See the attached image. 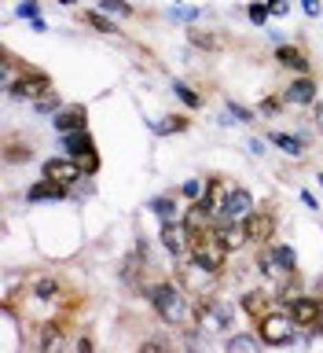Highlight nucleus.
Listing matches in <instances>:
<instances>
[{
    "instance_id": "f257e3e1",
    "label": "nucleus",
    "mask_w": 323,
    "mask_h": 353,
    "mask_svg": "<svg viewBox=\"0 0 323 353\" xmlns=\"http://www.w3.org/2000/svg\"><path fill=\"white\" fill-rule=\"evenodd\" d=\"M151 305L158 309V316L165 324H176V327H191L195 324V309L187 305V298L176 291L173 283H158L151 291Z\"/></svg>"
},
{
    "instance_id": "f03ea898",
    "label": "nucleus",
    "mask_w": 323,
    "mask_h": 353,
    "mask_svg": "<svg viewBox=\"0 0 323 353\" xmlns=\"http://www.w3.org/2000/svg\"><path fill=\"white\" fill-rule=\"evenodd\" d=\"M187 247H191L195 265H202L209 272H220L228 261V247L217 236V228H202V232H187Z\"/></svg>"
},
{
    "instance_id": "7ed1b4c3",
    "label": "nucleus",
    "mask_w": 323,
    "mask_h": 353,
    "mask_svg": "<svg viewBox=\"0 0 323 353\" xmlns=\"http://www.w3.org/2000/svg\"><path fill=\"white\" fill-rule=\"evenodd\" d=\"M258 335L264 346H286V342L294 339V316L291 313H264L258 320Z\"/></svg>"
},
{
    "instance_id": "20e7f679",
    "label": "nucleus",
    "mask_w": 323,
    "mask_h": 353,
    "mask_svg": "<svg viewBox=\"0 0 323 353\" xmlns=\"http://www.w3.org/2000/svg\"><path fill=\"white\" fill-rule=\"evenodd\" d=\"M11 96H19V99H30V103H37V99H44L48 92H55L52 81H48V74H37V70H22L19 74V81L8 88Z\"/></svg>"
},
{
    "instance_id": "39448f33",
    "label": "nucleus",
    "mask_w": 323,
    "mask_h": 353,
    "mask_svg": "<svg viewBox=\"0 0 323 353\" xmlns=\"http://www.w3.org/2000/svg\"><path fill=\"white\" fill-rule=\"evenodd\" d=\"M41 176H48V181H59V184H77L81 181V176H88L85 173V165L77 162V159H70V154H66V159H48L41 165Z\"/></svg>"
},
{
    "instance_id": "423d86ee",
    "label": "nucleus",
    "mask_w": 323,
    "mask_h": 353,
    "mask_svg": "<svg viewBox=\"0 0 323 353\" xmlns=\"http://www.w3.org/2000/svg\"><path fill=\"white\" fill-rule=\"evenodd\" d=\"M242 228H247V236L253 243H269L275 236V217L269 210H250V214L242 217Z\"/></svg>"
},
{
    "instance_id": "0eeeda50",
    "label": "nucleus",
    "mask_w": 323,
    "mask_h": 353,
    "mask_svg": "<svg viewBox=\"0 0 323 353\" xmlns=\"http://www.w3.org/2000/svg\"><path fill=\"white\" fill-rule=\"evenodd\" d=\"M291 316H294V324H302V327H316L320 324V302L316 298L294 294L291 298Z\"/></svg>"
},
{
    "instance_id": "6e6552de",
    "label": "nucleus",
    "mask_w": 323,
    "mask_h": 353,
    "mask_svg": "<svg viewBox=\"0 0 323 353\" xmlns=\"http://www.w3.org/2000/svg\"><path fill=\"white\" fill-rule=\"evenodd\" d=\"M52 125L55 132H81L88 125V114H85V107H66V110H55Z\"/></svg>"
},
{
    "instance_id": "1a4fd4ad",
    "label": "nucleus",
    "mask_w": 323,
    "mask_h": 353,
    "mask_svg": "<svg viewBox=\"0 0 323 353\" xmlns=\"http://www.w3.org/2000/svg\"><path fill=\"white\" fill-rule=\"evenodd\" d=\"M217 214L209 210V203H206V195L202 199H195L191 206H187V214H184V228L187 232H202V228H209V221H213Z\"/></svg>"
},
{
    "instance_id": "9d476101",
    "label": "nucleus",
    "mask_w": 323,
    "mask_h": 353,
    "mask_svg": "<svg viewBox=\"0 0 323 353\" xmlns=\"http://www.w3.org/2000/svg\"><path fill=\"white\" fill-rule=\"evenodd\" d=\"M66 195V184H59V181H37L33 188H26V199L30 203H55V199H63Z\"/></svg>"
},
{
    "instance_id": "9b49d317",
    "label": "nucleus",
    "mask_w": 323,
    "mask_h": 353,
    "mask_svg": "<svg viewBox=\"0 0 323 353\" xmlns=\"http://www.w3.org/2000/svg\"><path fill=\"white\" fill-rule=\"evenodd\" d=\"M184 225H176V221H162V247L173 254V258H180L187 250V239H184Z\"/></svg>"
},
{
    "instance_id": "f8f14e48",
    "label": "nucleus",
    "mask_w": 323,
    "mask_h": 353,
    "mask_svg": "<svg viewBox=\"0 0 323 353\" xmlns=\"http://www.w3.org/2000/svg\"><path fill=\"white\" fill-rule=\"evenodd\" d=\"M206 203H209V210H213L217 217H225V203H228V195H231V184L228 181H220V176H213V181L206 184Z\"/></svg>"
},
{
    "instance_id": "ddd939ff",
    "label": "nucleus",
    "mask_w": 323,
    "mask_h": 353,
    "mask_svg": "<svg viewBox=\"0 0 323 353\" xmlns=\"http://www.w3.org/2000/svg\"><path fill=\"white\" fill-rule=\"evenodd\" d=\"M63 148H66V154H70V159H85V154L96 151V148H92V137H88V129H81V132H63Z\"/></svg>"
},
{
    "instance_id": "4468645a",
    "label": "nucleus",
    "mask_w": 323,
    "mask_h": 353,
    "mask_svg": "<svg viewBox=\"0 0 323 353\" xmlns=\"http://www.w3.org/2000/svg\"><path fill=\"white\" fill-rule=\"evenodd\" d=\"M26 291L33 298H41V302H55V298H59V283H55V276H30Z\"/></svg>"
},
{
    "instance_id": "2eb2a0df",
    "label": "nucleus",
    "mask_w": 323,
    "mask_h": 353,
    "mask_svg": "<svg viewBox=\"0 0 323 353\" xmlns=\"http://www.w3.org/2000/svg\"><path fill=\"white\" fill-rule=\"evenodd\" d=\"M275 59H280V66H286V70H298V74H309V59L302 48H294V44H280L275 48Z\"/></svg>"
},
{
    "instance_id": "dca6fc26",
    "label": "nucleus",
    "mask_w": 323,
    "mask_h": 353,
    "mask_svg": "<svg viewBox=\"0 0 323 353\" xmlns=\"http://www.w3.org/2000/svg\"><path fill=\"white\" fill-rule=\"evenodd\" d=\"M283 99H286V103H313V99H316V85L302 74L298 81H291V88L283 92Z\"/></svg>"
},
{
    "instance_id": "f3484780",
    "label": "nucleus",
    "mask_w": 323,
    "mask_h": 353,
    "mask_svg": "<svg viewBox=\"0 0 323 353\" xmlns=\"http://www.w3.org/2000/svg\"><path fill=\"white\" fill-rule=\"evenodd\" d=\"M250 206H253V199H250L247 188H231V195L225 203V217H247Z\"/></svg>"
},
{
    "instance_id": "a211bd4d",
    "label": "nucleus",
    "mask_w": 323,
    "mask_h": 353,
    "mask_svg": "<svg viewBox=\"0 0 323 353\" xmlns=\"http://www.w3.org/2000/svg\"><path fill=\"white\" fill-rule=\"evenodd\" d=\"M217 236L225 239V247H228V250H239L242 243L250 239V236H247V228H242V225H236V217H228L225 225H217Z\"/></svg>"
},
{
    "instance_id": "6ab92c4d",
    "label": "nucleus",
    "mask_w": 323,
    "mask_h": 353,
    "mask_svg": "<svg viewBox=\"0 0 323 353\" xmlns=\"http://www.w3.org/2000/svg\"><path fill=\"white\" fill-rule=\"evenodd\" d=\"M59 346H63V324L48 320V324L41 327V350H44V353H55Z\"/></svg>"
},
{
    "instance_id": "aec40b11",
    "label": "nucleus",
    "mask_w": 323,
    "mask_h": 353,
    "mask_svg": "<svg viewBox=\"0 0 323 353\" xmlns=\"http://www.w3.org/2000/svg\"><path fill=\"white\" fill-rule=\"evenodd\" d=\"M272 143H280L291 159H302V154H305V140L294 137V132H272Z\"/></svg>"
},
{
    "instance_id": "412c9836",
    "label": "nucleus",
    "mask_w": 323,
    "mask_h": 353,
    "mask_svg": "<svg viewBox=\"0 0 323 353\" xmlns=\"http://www.w3.org/2000/svg\"><path fill=\"white\" fill-rule=\"evenodd\" d=\"M187 41H191L195 48H206V52L225 48V37H217V33H206V30H187Z\"/></svg>"
},
{
    "instance_id": "4be33fe9",
    "label": "nucleus",
    "mask_w": 323,
    "mask_h": 353,
    "mask_svg": "<svg viewBox=\"0 0 323 353\" xmlns=\"http://www.w3.org/2000/svg\"><path fill=\"white\" fill-rule=\"evenodd\" d=\"M242 309H247L253 320H261L264 313H269V294H264V291H250L247 298H242Z\"/></svg>"
},
{
    "instance_id": "5701e85b",
    "label": "nucleus",
    "mask_w": 323,
    "mask_h": 353,
    "mask_svg": "<svg viewBox=\"0 0 323 353\" xmlns=\"http://www.w3.org/2000/svg\"><path fill=\"white\" fill-rule=\"evenodd\" d=\"M173 92L184 99V107H202V96H198L191 85H184V81H173Z\"/></svg>"
},
{
    "instance_id": "b1692460",
    "label": "nucleus",
    "mask_w": 323,
    "mask_h": 353,
    "mask_svg": "<svg viewBox=\"0 0 323 353\" xmlns=\"http://www.w3.org/2000/svg\"><path fill=\"white\" fill-rule=\"evenodd\" d=\"M151 210H154V214H158L162 221H176V203H173V199H169V195H162V199H154V203H151Z\"/></svg>"
},
{
    "instance_id": "393cba45",
    "label": "nucleus",
    "mask_w": 323,
    "mask_h": 353,
    "mask_svg": "<svg viewBox=\"0 0 323 353\" xmlns=\"http://www.w3.org/2000/svg\"><path fill=\"white\" fill-rule=\"evenodd\" d=\"M85 22H88L92 30H99V33H114V22H110L103 11H85Z\"/></svg>"
},
{
    "instance_id": "a878e982",
    "label": "nucleus",
    "mask_w": 323,
    "mask_h": 353,
    "mask_svg": "<svg viewBox=\"0 0 323 353\" xmlns=\"http://www.w3.org/2000/svg\"><path fill=\"white\" fill-rule=\"evenodd\" d=\"M272 258L280 261L283 269H291V272L298 269V254H294V247H275V250H272Z\"/></svg>"
},
{
    "instance_id": "bb28decb",
    "label": "nucleus",
    "mask_w": 323,
    "mask_h": 353,
    "mask_svg": "<svg viewBox=\"0 0 323 353\" xmlns=\"http://www.w3.org/2000/svg\"><path fill=\"white\" fill-rule=\"evenodd\" d=\"M180 129H187V118L180 114H173L169 121H154V132H180Z\"/></svg>"
},
{
    "instance_id": "cd10ccee",
    "label": "nucleus",
    "mask_w": 323,
    "mask_h": 353,
    "mask_svg": "<svg viewBox=\"0 0 323 353\" xmlns=\"http://www.w3.org/2000/svg\"><path fill=\"white\" fill-rule=\"evenodd\" d=\"M247 15H250V22H253V26H264L272 11H269V4H250V8H247Z\"/></svg>"
},
{
    "instance_id": "c85d7f7f",
    "label": "nucleus",
    "mask_w": 323,
    "mask_h": 353,
    "mask_svg": "<svg viewBox=\"0 0 323 353\" xmlns=\"http://www.w3.org/2000/svg\"><path fill=\"white\" fill-rule=\"evenodd\" d=\"M228 350H242V353H253V350H258V339H250V335H236V339H228Z\"/></svg>"
},
{
    "instance_id": "c756f323",
    "label": "nucleus",
    "mask_w": 323,
    "mask_h": 353,
    "mask_svg": "<svg viewBox=\"0 0 323 353\" xmlns=\"http://www.w3.org/2000/svg\"><path fill=\"white\" fill-rule=\"evenodd\" d=\"M8 159H11V162H30V159H33V148H30V143H26V148H22V143H11V148H8Z\"/></svg>"
},
{
    "instance_id": "7c9ffc66",
    "label": "nucleus",
    "mask_w": 323,
    "mask_h": 353,
    "mask_svg": "<svg viewBox=\"0 0 323 353\" xmlns=\"http://www.w3.org/2000/svg\"><path fill=\"white\" fill-rule=\"evenodd\" d=\"M99 8L110 11V15H132V4H125V0H103Z\"/></svg>"
},
{
    "instance_id": "2f4dec72",
    "label": "nucleus",
    "mask_w": 323,
    "mask_h": 353,
    "mask_svg": "<svg viewBox=\"0 0 323 353\" xmlns=\"http://www.w3.org/2000/svg\"><path fill=\"white\" fill-rule=\"evenodd\" d=\"M33 107H37L41 114H55V110H59V96H55V92H48L44 99H37V103H33Z\"/></svg>"
},
{
    "instance_id": "473e14b6",
    "label": "nucleus",
    "mask_w": 323,
    "mask_h": 353,
    "mask_svg": "<svg viewBox=\"0 0 323 353\" xmlns=\"http://www.w3.org/2000/svg\"><path fill=\"white\" fill-rule=\"evenodd\" d=\"M228 118H236V121H253V110L239 107V103H228Z\"/></svg>"
},
{
    "instance_id": "72a5a7b5",
    "label": "nucleus",
    "mask_w": 323,
    "mask_h": 353,
    "mask_svg": "<svg viewBox=\"0 0 323 353\" xmlns=\"http://www.w3.org/2000/svg\"><path fill=\"white\" fill-rule=\"evenodd\" d=\"M180 192H184V199H198V195H202V192H206V188H202V184H198V181H187V184L180 188Z\"/></svg>"
},
{
    "instance_id": "f704fd0d",
    "label": "nucleus",
    "mask_w": 323,
    "mask_h": 353,
    "mask_svg": "<svg viewBox=\"0 0 323 353\" xmlns=\"http://www.w3.org/2000/svg\"><path fill=\"white\" fill-rule=\"evenodd\" d=\"M19 15H22V19H37V0H22V4H19Z\"/></svg>"
},
{
    "instance_id": "c9c22d12",
    "label": "nucleus",
    "mask_w": 323,
    "mask_h": 353,
    "mask_svg": "<svg viewBox=\"0 0 323 353\" xmlns=\"http://www.w3.org/2000/svg\"><path fill=\"white\" fill-rule=\"evenodd\" d=\"M283 103H286V99H264V103H261V114H275Z\"/></svg>"
},
{
    "instance_id": "e433bc0d",
    "label": "nucleus",
    "mask_w": 323,
    "mask_h": 353,
    "mask_svg": "<svg viewBox=\"0 0 323 353\" xmlns=\"http://www.w3.org/2000/svg\"><path fill=\"white\" fill-rule=\"evenodd\" d=\"M269 11L272 15H286V0H269Z\"/></svg>"
},
{
    "instance_id": "4c0bfd02",
    "label": "nucleus",
    "mask_w": 323,
    "mask_h": 353,
    "mask_svg": "<svg viewBox=\"0 0 323 353\" xmlns=\"http://www.w3.org/2000/svg\"><path fill=\"white\" fill-rule=\"evenodd\" d=\"M302 8H305V15H320V4H316V0H302Z\"/></svg>"
},
{
    "instance_id": "58836bf2",
    "label": "nucleus",
    "mask_w": 323,
    "mask_h": 353,
    "mask_svg": "<svg viewBox=\"0 0 323 353\" xmlns=\"http://www.w3.org/2000/svg\"><path fill=\"white\" fill-rule=\"evenodd\" d=\"M302 203H305V206H313V210H320V203H316V195H313V192H302Z\"/></svg>"
},
{
    "instance_id": "ea45409f",
    "label": "nucleus",
    "mask_w": 323,
    "mask_h": 353,
    "mask_svg": "<svg viewBox=\"0 0 323 353\" xmlns=\"http://www.w3.org/2000/svg\"><path fill=\"white\" fill-rule=\"evenodd\" d=\"M59 4H74V0H59Z\"/></svg>"
},
{
    "instance_id": "a19ab883",
    "label": "nucleus",
    "mask_w": 323,
    "mask_h": 353,
    "mask_svg": "<svg viewBox=\"0 0 323 353\" xmlns=\"http://www.w3.org/2000/svg\"><path fill=\"white\" fill-rule=\"evenodd\" d=\"M320 181H323V176H320Z\"/></svg>"
}]
</instances>
